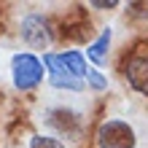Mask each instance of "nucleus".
Masks as SVG:
<instances>
[{
  "instance_id": "6e6552de",
  "label": "nucleus",
  "mask_w": 148,
  "mask_h": 148,
  "mask_svg": "<svg viewBox=\"0 0 148 148\" xmlns=\"http://www.w3.org/2000/svg\"><path fill=\"white\" fill-rule=\"evenodd\" d=\"M108 46H110V30H105L100 35V40H94L92 46L86 49V54H89V59H92L94 65H105V59H108L105 51H108Z\"/></svg>"
},
{
  "instance_id": "7ed1b4c3",
  "label": "nucleus",
  "mask_w": 148,
  "mask_h": 148,
  "mask_svg": "<svg viewBox=\"0 0 148 148\" xmlns=\"http://www.w3.org/2000/svg\"><path fill=\"white\" fill-rule=\"evenodd\" d=\"M11 78H14V86L22 89V92L35 89V86L43 81V62L35 54H30V51L16 54L11 59Z\"/></svg>"
},
{
  "instance_id": "1a4fd4ad",
  "label": "nucleus",
  "mask_w": 148,
  "mask_h": 148,
  "mask_svg": "<svg viewBox=\"0 0 148 148\" xmlns=\"http://www.w3.org/2000/svg\"><path fill=\"white\" fill-rule=\"evenodd\" d=\"M30 148H67L65 140H59L54 135H32Z\"/></svg>"
},
{
  "instance_id": "f8f14e48",
  "label": "nucleus",
  "mask_w": 148,
  "mask_h": 148,
  "mask_svg": "<svg viewBox=\"0 0 148 148\" xmlns=\"http://www.w3.org/2000/svg\"><path fill=\"white\" fill-rule=\"evenodd\" d=\"M119 3L116 0H110V3H102V0H92V8H116Z\"/></svg>"
},
{
  "instance_id": "423d86ee",
  "label": "nucleus",
  "mask_w": 148,
  "mask_h": 148,
  "mask_svg": "<svg viewBox=\"0 0 148 148\" xmlns=\"http://www.w3.org/2000/svg\"><path fill=\"white\" fill-rule=\"evenodd\" d=\"M124 81L137 94L148 97V57H132L124 65Z\"/></svg>"
},
{
  "instance_id": "f257e3e1",
  "label": "nucleus",
  "mask_w": 148,
  "mask_h": 148,
  "mask_svg": "<svg viewBox=\"0 0 148 148\" xmlns=\"http://www.w3.org/2000/svg\"><path fill=\"white\" fill-rule=\"evenodd\" d=\"M43 124H46L54 137H67V140H81L86 132V113L73 105V102H51L43 110Z\"/></svg>"
},
{
  "instance_id": "f03ea898",
  "label": "nucleus",
  "mask_w": 148,
  "mask_h": 148,
  "mask_svg": "<svg viewBox=\"0 0 148 148\" xmlns=\"http://www.w3.org/2000/svg\"><path fill=\"white\" fill-rule=\"evenodd\" d=\"M97 148H137L140 132L129 119H105L97 127Z\"/></svg>"
},
{
  "instance_id": "9b49d317",
  "label": "nucleus",
  "mask_w": 148,
  "mask_h": 148,
  "mask_svg": "<svg viewBox=\"0 0 148 148\" xmlns=\"http://www.w3.org/2000/svg\"><path fill=\"white\" fill-rule=\"evenodd\" d=\"M129 16H135V19H145L148 16V3H129Z\"/></svg>"
},
{
  "instance_id": "0eeeda50",
  "label": "nucleus",
  "mask_w": 148,
  "mask_h": 148,
  "mask_svg": "<svg viewBox=\"0 0 148 148\" xmlns=\"http://www.w3.org/2000/svg\"><path fill=\"white\" fill-rule=\"evenodd\" d=\"M59 57V62L65 65V70L70 73V75H75V78H86V73H89V65H86V59H84V54L81 51H62V54H57ZM86 84V81H84Z\"/></svg>"
},
{
  "instance_id": "20e7f679",
  "label": "nucleus",
  "mask_w": 148,
  "mask_h": 148,
  "mask_svg": "<svg viewBox=\"0 0 148 148\" xmlns=\"http://www.w3.org/2000/svg\"><path fill=\"white\" fill-rule=\"evenodd\" d=\"M19 35L22 40L27 43L30 49H49L51 46V40H54V32H51V24L46 16H40V14H30V16H24L22 19V30H19Z\"/></svg>"
},
{
  "instance_id": "9d476101",
  "label": "nucleus",
  "mask_w": 148,
  "mask_h": 148,
  "mask_svg": "<svg viewBox=\"0 0 148 148\" xmlns=\"http://www.w3.org/2000/svg\"><path fill=\"white\" fill-rule=\"evenodd\" d=\"M84 81H89L94 89H105V84H108L105 78L100 75V70H94V67H89V73H86V78H84Z\"/></svg>"
},
{
  "instance_id": "39448f33",
  "label": "nucleus",
  "mask_w": 148,
  "mask_h": 148,
  "mask_svg": "<svg viewBox=\"0 0 148 148\" xmlns=\"http://www.w3.org/2000/svg\"><path fill=\"white\" fill-rule=\"evenodd\" d=\"M43 65L49 70V81H51L54 89H67V92H84L86 89V84L81 78H75V75H70L65 70V65L59 62L57 54H43Z\"/></svg>"
}]
</instances>
